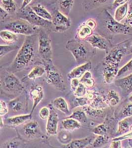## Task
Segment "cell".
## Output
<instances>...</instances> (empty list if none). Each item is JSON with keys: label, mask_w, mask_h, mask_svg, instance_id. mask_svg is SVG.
I'll use <instances>...</instances> for the list:
<instances>
[{"label": "cell", "mask_w": 132, "mask_h": 148, "mask_svg": "<svg viewBox=\"0 0 132 148\" xmlns=\"http://www.w3.org/2000/svg\"><path fill=\"white\" fill-rule=\"evenodd\" d=\"M38 54V34L26 36L23 43L8 70L18 72L33 63Z\"/></svg>", "instance_id": "1"}, {"label": "cell", "mask_w": 132, "mask_h": 148, "mask_svg": "<svg viewBox=\"0 0 132 148\" xmlns=\"http://www.w3.org/2000/svg\"><path fill=\"white\" fill-rule=\"evenodd\" d=\"M1 27L6 30H8L17 35H22L25 36L38 34L40 28L33 25L26 20L16 18L8 19L6 21L1 23Z\"/></svg>", "instance_id": "2"}, {"label": "cell", "mask_w": 132, "mask_h": 148, "mask_svg": "<svg viewBox=\"0 0 132 148\" xmlns=\"http://www.w3.org/2000/svg\"><path fill=\"white\" fill-rule=\"evenodd\" d=\"M91 47L86 40H81L76 38L70 39L65 45V49L71 52L78 63L87 61L91 51L90 47Z\"/></svg>", "instance_id": "3"}, {"label": "cell", "mask_w": 132, "mask_h": 148, "mask_svg": "<svg viewBox=\"0 0 132 148\" xmlns=\"http://www.w3.org/2000/svg\"><path fill=\"white\" fill-rule=\"evenodd\" d=\"M15 17L26 20L33 25L46 29L49 32H55L52 21L45 20L39 16L31 9L30 5L19 9L15 14Z\"/></svg>", "instance_id": "4"}, {"label": "cell", "mask_w": 132, "mask_h": 148, "mask_svg": "<svg viewBox=\"0 0 132 148\" xmlns=\"http://www.w3.org/2000/svg\"><path fill=\"white\" fill-rule=\"evenodd\" d=\"M50 32L40 28L38 33V56L43 62H53V51Z\"/></svg>", "instance_id": "5"}, {"label": "cell", "mask_w": 132, "mask_h": 148, "mask_svg": "<svg viewBox=\"0 0 132 148\" xmlns=\"http://www.w3.org/2000/svg\"><path fill=\"white\" fill-rule=\"evenodd\" d=\"M0 84L1 89L8 94H21L24 90L19 78L9 70L1 72Z\"/></svg>", "instance_id": "6"}, {"label": "cell", "mask_w": 132, "mask_h": 148, "mask_svg": "<svg viewBox=\"0 0 132 148\" xmlns=\"http://www.w3.org/2000/svg\"><path fill=\"white\" fill-rule=\"evenodd\" d=\"M46 70V79L47 84H51L56 89L65 91L67 89L63 74L51 62H43Z\"/></svg>", "instance_id": "7"}, {"label": "cell", "mask_w": 132, "mask_h": 148, "mask_svg": "<svg viewBox=\"0 0 132 148\" xmlns=\"http://www.w3.org/2000/svg\"><path fill=\"white\" fill-rule=\"evenodd\" d=\"M102 19L103 26L110 34L126 35L131 33L132 27L117 21L107 10L102 13Z\"/></svg>", "instance_id": "8"}, {"label": "cell", "mask_w": 132, "mask_h": 148, "mask_svg": "<svg viewBox=\"0 0 132 148\" xmlns=\"http://www.w3.org/2000/svg\"><path fill=\"white\" fill-rule=\"evenodd\" d=\"M128 43V40H126L112 47L104 57V63L119 65L127 52Z\"/></svg>", "instance_id": "9"}, {"label": "cell", "mask_w": 132, "mask_h": 148, "mask_svg": "<svg viewBox=\"0 0 132 148\" xmlns=\"http://www.w3.org/2000/svg\"><path fill=\"white\" fill-rule=\"evenodd\" d=\"M52 14V22L55 32L63 33L71 28V21L69 18L60 12L58 8L53 10Z\"/></svg>", "instance_id": "10"}, {"label": "cell", "mask_w": 132, "mask_h": 148, "mask_svg": "<svg viewBox=\"0 0 132 148\" xmlns=\"http://www.w3.org/2000/svg\"><path fill=\"white\" fill-rule=\"evenodd\" d=\"M24 136L27 139H34L42 136V133L39 123L33 121L26 123L22 128Z\"/></svg>", "instance_id": "11"}, {"label": "cell", "mask_w": 132, "mask_h": 148, "mask_svg": "<svg viewBox=\"0 0 132 148\" xmlns=\"http://www.w3.org/2000/svg\"><path fill=\"white\" fill-rule=\"evenodd\" d=\"M93 49H98L103 51H107L109 42L107 39L100 34H94L86 40Z\"/></svg>", "instance_id": "12"}, {"label": "cell", "mask_w": 132, "mask_h": 148, "mask_svg": "<svg viewBox=\"0 0 132 148\" xmlns=\"http://www.w3.org/2000/svg\"><path fill=\"white\" fill-rule=\"evenodd\" d=\"M104 63L103 69L104 82L105 84H109L117 77L119 65L113 63Z\"/></svg>", "instance_id": "13"}, {"label": "cell", "mask_w": 132, "mask_h": 148, "mask_svg": "<svg viewBox=\"0 0 132 148\" xmlns=\"http://www.w3.org/2000/svg\"><path fill=\"white\" fill-rule=\"evenodd\" d=\"M59 121L58 113L54 109H50V114L47 119L46 130L47 134L54 136L58 134V123Z\"/></svg>", "instance_id": "14"}, {"label": "cell", "mask_w": 132, "mask_h": 148, "mask_svg": "<svg viewBox=\"0 0 132 148\" xmlns=\"http://www.w3.org/2000/svg\"><path fill=\"white\" fill-rule=\"evenodd\" d=\"M29 95L33 101L32 108L30 112V114H32L36 108L44 98V89L42 86L38 84L32 86L29 91Z\"/></svg>", "instance_id": "15"}, {"label": "cell", "mask_w": 132, "mask_h": 148, "mask_svg": "<svg viewBox=\"0 0 132 148\" xmlns=\"http://www.w3.org/2000/svg\"><path fill=\"white\" fill-rule=\"evenodd\" d=\"M91 69V63L90 61H87L84 64H82L72 69L68 74V77L70 79L73 78L79 79L83 76L85 73L90 71Z\"/></svg>", "instance_id": "16"}, {"label": "cell", "mask_w": 132, "mask_h": 148, "mask_svg": "<svg viewBox=\"0 0 132 148\" xmlns=\"http://www.w3.org/2000/svg\"><path fill=\"white\" fill-rule=\"evenodd\" d=\"M115 84L120 88L125 94L132 92V73L125 77L116 79Z\"/></svg>", "instance_id": "17"}, {"label": "cell", "mask_w": 132, "mask_h": 148, "mask_svg": "<svg viewBox=\"0 0 132 148\" xmlns=\"http://www.w3.org/2000/svg\"><path fill=\"white\" fill-rule=\"evenodd\" d=\"M31 118L32 114L30 113L29 114H21L7 118L6 122L9 126L15 127L23 124L24 123L30 120Z\"/></svg>", "instance_id": "18"}, {"label": "cell", "mask_w": 132, "mask_h": 148, "mask_svg": "<svg viewBox=\"0 0 132 148\" xmlns=\"http://www.w3.org/2000/svg\"><path fill=\"white\" fill-rule=\"evenodd\" d=\"M30 7L35 13L42 18L52 21V14L44 7L42 3H35Z\"/></svg>", "instance_id": "19"}, {"label": "cell", "mask_w": 132, "mask_h": 148, "mask_svg": "<svg viewBox=\"0 0 132 148\" xmlns=\"http://www.w3.org/2000/svg\"><path fill=\"white\" fill-rule=\"evenodd\" d=\"M94 30L84 22L77 29L76 38L81 40H85L93 34Z\"/></svg>", "instance_id": "20"}, {"label": "cell", "mask_w": 132, "mask_h": 148, "mask_svg": "<svg viewBox=\"0 0 132 148\" xmlns=\"http://www.w3.org/2000/svg\"><path fill=\"white\" fill-rule=\"evenodd\" d=\"M92 141V136H88L81 139L72 140L67 145H63V147L66 148H85L90 144Z\"/></svg>", "instance_id": "21"}, {"label": "cell", "mask_w": 132, "mask_h": 148, "mask_svg": "<svg viewBox=\"0 0 132 148\" xmlns=\"http://www.w3.org/2000/svg\"><path fill=\"white\" fill-rule=\"evenodd\" d=\"M56 2L59 11L67 16L69 15L74 3V0H56Z\"/></svg>", "instance_id": "22"}, {"label": "cell", "mask_w": 132, "mask_h": 148, "mask_svg": "<svg viewBox=\"0 0 132 148\" xmlns=\"http://www.w3.org/2000/svg\"><path fill=\"white\" fill-rule=\"evenodd\" d=\"M52 104L54 108L59 110L62 113L65 114H68L69 113L67 103L64 98L62 97L56 98L52 101Z\"/></svg>", "instance_id": "23"}, {"label": "cell", "mask_w": 132, "mask_h": 148, "mask_svg": "<svg viewBox=\"0 0 132 148\" xmlns=\"http://www.w3.org/2000/svg\"><path fill=\"white\" fill-rule=\"evenodd\" d=\"M0 38L2 41L8 45L14 44L19 40V37L17 34L6 29L0 32Z\"/></svg>", "instance_id": "24"}, {"label": "cell", "mask_w": 132, "mask_h": 148, "mask_svg": "<svg viewBox=\"0 0 132 148\" xmlns=\"http://www.w3.org/2000/svg\"><path fill=\"white\" fill-rule=\"evenodd\" d=\"M61 124L64 130L69 132L79 129L81 127V123L72 118L65 119L61 121Z\"/></svg>", "instance_id": "25"}, {"label": "cell", "mask_w": 132, "mask_h": 148, "mask_svg": "<svg viewBox=\"0 0 132 148\" xmlns=\"http://www.w3.org/2000/svg\"><path fill=\"white\" fill-rule=\"evenodd\" d=\"M22 96L15 98L10 101L9 103V108L12 112L15 113H19L24 109L25 101L22 99Z\"/></svg>", "instance_id": "26"}, {"label": "cell", "mask_w": 132, "mask_h": 148, "mask_svg": "<svg viewBox=\"0 0 132 148\" xmlns=\"http://www.w3.org/2000/svg\"><path fill=\"white\" fill-rule=\"evenodd\" d=\"M1 7L11 16H15L17 12V5L14 0H1Z\"/></svg>", "instance_id": "27"}, {"label": "cell", "mask_w": 132, "mask_h": 148, "mask_svg": "<svg viewBox=\"0 0 132 148\" xmlns=\"http://www.w3.org/2000/svg\"><path fill=\"white\" fill-rule=\"evenodd\" d=\"M105 101L109 106L114 107L118 104L120 101V97L114 90H110L105 96Z\"/></svg>", "instance_id": "28"}, {"label": "cell", "mask_w": 132, "mask_h": 148, "mask_svg": "<svg viewBox=\"0 0 132 148\" xmlns=\"http://www.w3.org/2000/svg\"><path fill=\"white\" fill-rule=\"evenodd\" d=\"M109 0H83L82 7L86 12L95 9V8L106 3Z\"/></svg>", "instance_id": "29"}, {"label": "cell", "mask_w": 132, "mask_h": 148, "mask_svg": "<svg viewBox=\"0 0 132 148\" xmlns=\"http://www.w3.org/2000/svg\"><path fill=\"white\" fill-rule=\"evenodd\" d=\"M46 73V70L45 67L40 66H36L31 70L27 75V77L30 79L34 80L37 78L41 77Z\"/></svg>", "instance_id": "30"}, {"label": "cell", "mask_w": 132, "mask_h": 148, "mask_svg": "<svg viewBox=\"0 0 132 148\" xmlns=\"http://www.w3.org/2000/svg\"><path fill=\"white\" fill-rule=\"evenodd\" d=\"M128 3L117 7L114 14V19L118 22H121L127 15L128 10Z\"/></svg>", "instance_id": "31"}, {"label": "cell", "mask_w": 132, "mask_h": 148, "mask_svg": "<svg viewBox=\"0 0 132 148\" xmlns=\"http://www.w3.org/2000/svg\"><path fill=\"white\" fill-rule=\"evenodd\" d=\"M67 118H72L76 120L81 123H86L88 122L86 113L83 109L77 110L68 116Z\"/></svg>", "instance_id": "32"}, {"label": "cell", "mask_w": 132, "mask_h": 148, "mask_svg": "<svg viewBox=\"0 0 132 148\" xmlns=\"http://www.w3.org/2000/svg\"><path fill=\"white\" fill-rule=\"evenodd\" d=\"M130 119L128 117L119 122L117 132L118 134L122 135L130 131L131 126Z\"/></svg>", "instance_id": "33"}, {"label": "cell", "mask_w": 132, "mask_h": 148, "mask_svg": "<svg viewBox=\"0 0 132 148\" xmlns=\"http://www.w3.org/2000/svg\"><path fill=\"white\" fill-rule=\"evenodd\" d=\"M20 49L19 46L14 44H10L8 45H2L0 46V59L9 53L10 52Z\"/></svg>", "instance_id": "34"}, {"label": "cell", "mask_w": 132, "mask_h": 148, "mask_svg": "<svg viewBox=\"0 0 132 148\" xmlns=\"http://www.w3.org/2000/svg\"><path fill=\"white\" fill-rule=\"evenodd\" d=\"M58 139L63 145H67L71 140V135L69 131L64 130L59 132L58 134Z\"/></svg>", "instance_id": "35"}, {"label": "cell", "mask_w": 132, "mask_h": 148, "mask_svg": "<svg viewBox=\"0 0 132 148\" xmlns=\"http://www.w3.org/2000/svg\"><path fill=\"white\" fill-rule=\"evenodd\" d=\"M109 137L107 135H98L93 141L92 147L94 148H99L103 146L109 142Z\"/></svg>", "instance_id": "36"}, {"label": "cell", "mask_w": 132, "mask_h": 148, "mask_svg": "<svg viewBox=\"0 0 132 148\" xmlns=\"http://www.w3.org/2000/svg\"><path fill=\"white\" fill-rule=\"evenodd\" d=\"M22 140L21 139H14L10 141L5 142V144L2 145L1 148H19L22 146Z\"/></svg>", "instance_id": "37"}, {"label": "cell", "mask_w": 132, "mask_h": 148, "mask_svg": "<svg viewBox=\"0 0 132 148\" xmlns=\"http://www.w3.org/2000/svg\"><path fill=\"white\" fill-rule=\"evenodd\" d=\"M84 110L86 113L91 116H97L99 114H101L103 112V109H97L93 106H85L84 107Z\"/></svg>", "instance_id": "38"}, {"label": "cell", "mask_w": 132, "mask_h": 148, "mask_svg": "<svg viewBox=\"0 0 132 148\" xmlns=\"http://www.w3.org/2000/svg\"><path fill=\"white\" fill-rule=\"evenodd\" d=\"M131 71H132V58L125 65L121 68L120 69H119L116 77H120L124 74H126Z\"/></svg>", "instance_id": "39"}, {"label": "cell", "mask_w": 132, "mask_h": 148, "mask_svg": "<svg viewBox=\"0 0 132 148\" xmlns=\"http://www.w3.org/2000/svg\"><path fill=\"white\" fill-rule=\"evenodd\" d=\"M87 92V88L85 86V85L83 84V83H80L79 86L77 88L76 90H75L73 93L75 96H76V97H84L86 95Z\"/></svg>", "instance_id": "40"}, {"label": "cell", "mask_w": 132, "mask_h": 148, "mask_svg": "<svg viewBox=\"0 0 132 148\" xmlns=\"http://www.w3.org/2000/svg\"><path fill=\"white\" fill-rule=\"evenodd\" d=\"M107 126L104 124L98 125L92 130L93 133L94 134L97 135H107Z\"/></svg>", "instance_id": "41"}, {"label": "cell", "mask_w": 132, "mask_h": 148, "mask_svg": "<svg viewBox=\"0 0 132 148\" xmlns=\"http://www.w3.org/2000/svg\"><path fill=\"white\" fill-rule=\"evenodd\" d=\"M122 114L124 117L128 118L132 116V103L131 102L124 106L122 109Z\"/></svg>", "instance_id": "42"}, {"label": "cell", "mask_w": 132, "mask_h": 148, "mask_svg": "<svg viewBox=\"0 0 132 148\" xmlns=\"http://www.w3.org/2000/svg\"><path fill=\"white\" fill-rule=\"evenodd\" d=\"M50 109L47 107H43L39 111V116L42 120H46L49 116Z\"/></svg>", "instance_id": "43"}, {"label": "cell", "mask_w": 132, "mask_h": 148, "mask_svg": "<svg viewBox=\"0 0 132 148\" xmlns=\"http://www.w3.org/2000/svg\"><path fill=\"white\" fill-rule=\"evenodd\" d=\"M8 109L9 107L5 101L1 100L0 101V116H3L7 114L8 112Z\"/></svg>", "instance_id": "44"}, {"label": "cell", "mask_w": 132, "mask_h": 148, "mask_svg": "<svg viewBox=\"0 0 132 148\" xmlns=\"http://www.w3.org/2000/svg\"><path fill=\"white\" fill-rule=\"evenodd\" d=\"M0 9V22L1 23H3L8 19L9 15H10L8 12H6L1 7Z\"/></svg>", "instance_id": "45"}, {"label": "cell", "mask_w": 132, "mask_h": 148, "mask_svg": "<svg viewBox=\"0 0 132 148\" xmlns=\"http://www.w3.org/2000/svg\"><path fill=\"white\" fill-rule=\"evenodd\" d=\"M75 101L78 106L80 107H85L88 104V100L85 96L82 97H77Z\"/></svg>", "instance_id": "46"}, {"label": "cell", "mask_w": 132, "mask_h": 148, "mask_svg": "<svg viewBox=\"0 0 132 148\" xmlns=\"http://www.w3.org/2000/svg\"><path fill=\"white\" fill-rule=\"evenodd\" d=\"M82 83H83L85 86L88 88H92L94 87L95 85V80L92 77L85 80Z\"/></svg>", "instance_id": "47"}, {"label": "cell", "mask_w": 132, "mask_h": 148, "mask_svg": "<svg viewBox=\"0 0 132 148\" xmlns=\"http://www.w3.org/2000/svg\"><path fill=\"white\" fill-rule=\"evenodd\" d=\"M71 79V84H70L71 89L72 91L74 92L79 86V84L80 83V81L77 78H73Z\"/></svg>", "instance_id": "48"}, {"label": "cell", "mask_w": 132, "mask_h": 148, "mask_svg": "<svg viewBox=\"0 0 132 148\" xmlns=\"http://www.w3.org/2000/svg\"><path fill=\"white\" fill-rule=\"evenodd\" d=\"M86 23L88 25L89 27H91V29H93L94 30H95L97 26V22L96 20H95L94 19L90 18L88 19L85 21Z\"/></svg>", "instance_id": "49"}, {"label": "cell", "mask_w": 132, "mask_h": 148, "mask_svg": "<svg viewBox=\"0 0 132 148\" xmlns=\"http://www.w3.org/2000/svg\"><path fill=\"white\" fill-rule=\"evenodd\" d=\"M128 5V10L127 13V18L129 21H132V0H131Z\"/></svg>", "instance_id": "50"}, {"label": "cell", "mask_w": 132, "mask_h": 148, "mask_svg": "<svg viewBox=\"0 0 132 148\" xmlns=\"http://www.w3.org/2000/svg\"><path fill=\"white\" fill-rule=\"evenodd\" d=\"M121 140H112L110 144V148H121Z\"/></svg>", "instance_id": "51"}, {"label": "cell", "mask_w": 132, "mask_h": 148, "mask_svg": "<svg viewBox=\"0 0 132 148\" xmlns=\"http://www.w3.org/2000/svg\"><path fill=\"white\" fill-rule=\"evenodd\" d=\"M128 0H114L112 5L114 8L118 7L128 3Z\"/></svg>", "instance_id": "52"}, {"label": "cell", "mask_w": 132, "mask_h": 148, "mask_svg": "<svg viewBox=\"0 0 132 148\" xmlns=\"http://www.w3.org/2000/svg\"><path fill=\"white\" fill-rule=\"evenodd\" d=\"M91 77V73L90 71H88L85 73V74L83 75V76L81 77V79L80 80L81 83H82L84 81H85L86 79H89Z\"/></svg>", "instance_id": "53"}, {"label": "cell", "mask_w": 132, "mask_h": 148, "mask_svg": "<svg viewBox=\"0 0 132 148\" xmlns=\"http://www.w3.org/2000/svg\"><path fill=\"white\" fill-rule=\"evenodd\" d=\"M33 0H23L22 4L21 5V8L20 9H23L24 8L30 5H29L31 3H32Z\"/></svg>", "instance_id": "54"}, {"label": "cell", "mask_w": 132, "mask_h": 148, "mask_svg": "<svg viewBox=\"0 0 132 148\" xmlns=\"http://www.w3.org/2000/svg\"><path fill=\"white\" fill-rule=\"evenodd\" d=\"M47 1H49V0H34V1L32 2L33 3H47Z\"/></svg>", "instance_id": "55"}, {"label": "cell", "mask_w": 132, "mask_h": 148, "mask_svg": "<svg viewBox=\"0 0 132 148\" xmlns=\"http://www.w3.org/2000/svg\"><path fill=\"white\" fill-rule=\"evenodd\" d=\"M4 127V121H3V119H2V116H1L0 118V128H3Z\"/></svg>", "instance_id": "56"}, {"label": "cell", "mask_w": 132, "mask_h": 148, "mask_svg": "<svg viewBox=\"0 0 132 148\" xmlns=\"http://www.w3.org/2000/svg\"><path fill=\"white\" fill-rule=\"evenodd\" d=\"M129 100L132 103V93L131 94L129 97Z\"/></svg>", "instance_id": "57"}, {"label": "cell", "mask_w": 132, "mask_h": 148, "mask_svg": "<svg viewBox=\"0 0 132 148\" xmlns=\"http://www.w3.org/2000/svg\"><path fill=\"white\" fill-rule=\"evenodd\" d=\"M129 51H130V53H132V44L131 46L130 49Z\"/></svg>", "instance_id": "58"}, {"label": "cell", "mask_w": 132, "mask_h": 148, "mask_svg": "<svg viewBox=\"0 0 132 148\" xmlns=\"http://www.w3.org/2000/svg\"><path fill=\"white\" fill-rule=\"evenodd\" d=\"M130 131H132V125H131L130 128Z\"/></svg>", "instance_id": "59"}, {"label": "cell", "mask_w": 132, "mask_h": 148, "mask_svg": "<svg viewBox=\"0 0 132 148\" xmlns=\"http://www.w3.org/2000/svg\"><path fill=\"white\" fill-rule=\"evenodd\" d=\"M130 23H132V21H131Z\"/></svg>", "instance_id": "60"}]
</instances>
